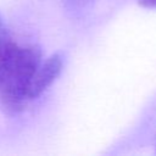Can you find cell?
I'll return each instance as SVG.
<instances>
[{"label":"cell","mask_w":156,"mask_h":156,"mask_svg":"<svg viewBox=\"0 0 156 156\" xmlns=\"http://www.w3.org/2000/svg\"><path fill=\"white\" fill-rule=\"evenodd\" d=\"M41 62L35 45H18L9 39L0 50V105L9 113L23 110L32 78Z\"/></svg>","instance_id":"1"},{"label":"cell","mask_w":156,"mask_h":156,"mask_svg":"<svg viewBox=\"0 0 156 156\" xmlns=\"http://www.w3.org/2000/svg\"><path fill=\"white\" fill-rule=\"evenodd\" d=\"M63 67V58L60 52H55L49 56L43 63L38 66L29 89H28V99H35L40 96L60 76Z\"/></svg>","instance_id":"2"},{"label":"cell","mask_w":156,"mask_h":156,"mask_svg":"<svg viewBox=\"0 0 156 156\" xmlns=\"http://www.w3.org/2000/svg\"><path fill=\"white\" fill-rule=\"evenodd\" d=\"M139 5L146 9H156V0H139Z\"/></svg>","instance_id":"5"},{"label":"cell","mask_w":156,"mask_h":156,"mask_svg":"<svg viewBox=\"0 0 156 156\" xmlns=\"http://www.w3.org/2000/svg\"><path fill=\"white\" fill-rule=\"evenodd\" d=\"M9 39H10V37H9V34H7V32H6L5 27H4L2 18H1V16H0V50L2 49V46L5 45V43H6Z\"/></svg>","instance_id":"4"},{"label":"cell","mask_w":156,"mask_h":156,"mask_svg":"<svg viewBox=\"0 0 156 156\" xmlns=\"http://www.w3.org/2000/svg\"><path fill=\"white\" fill-rule=\"evenodd\" d=\"M91 0H65V5L68 10H79L87 6Z\"/></svg>","instance_id":"3"}]
</instances>
